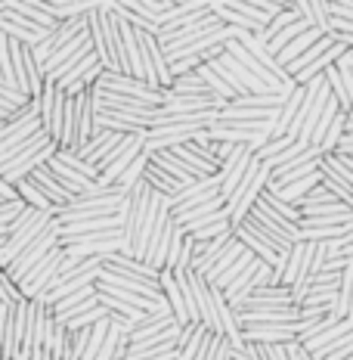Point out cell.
<instances>
[{
  "label": "cell",
  "instance_id": "obj_12",
  "mask_svg": "<svg viewBox=\"0 0 353 360\" xmlns=\"http://www.w3.org/2000/svg\"><path fill=\"white\" fill-rule=\"evenodd\" d=\"M87 34H90V47H93V56L100 59V65L106 72H118V63L109 50V37H106V28H102V19H100V4H93V10L87 13Z\"/></svg>",
  "mask_w": 353,
  "mask_h": 360
},
{
  "label": "cell",
  "instance_id": "obj_6",
  "mask_svg": "<svg viewBox=\"0 0 353 360\" xmlns=\"http://www.w3.org/2000/svg\"><path fill=\"white\" fill-rule=\"evenodd\" d=\"M251 162H254V149L251 146H236L229 159L220 165V196L223 199H229L232 193L239 190V184L245 180Z\"/></svg>",
  "mask_w": 353,
  "mask_h": 360
},
{
  "label": "cell",
  "instance_id": "obj_16",
  "mask_svg": "<svg viewBox=\"0 0 353 360\" xmlns=\"http://www.w3.org/2000/svg\"><path fill=\"white\" fill-rule=\"evenodd\" d=\"M6 6H10V10L16 13V16H22L25 22H32L34 28H41L44 34H50V32H56L59 28V22L50 16L47 6H44L41 0H22V4H6Z\"/></svg>",
  "mask_w": 353,
  "mask_h": 360
},
{
  "label": "cell",
  "instance_id": "obj_36",
  "mask_svg": "<svg viewBox=\"0 0 353 360\" xmlns=\"http://www.w3.org/2000/svg\"><path fill=\"white\" fill-rule=\"evenodd\" d=\"M298 19H300V16H298V10L288 4V10L279 13V16H276V19H273V22H269V25L264 28V34H258V37H264V41L269 44V41H273V37L279 34V32H285V28H288V25H295Z\"/></svg>",
  "mask_w": 353,
  "mask_h": 360
},
{
  "label": "cell",
  "instance_id": "obj_29",
  "mask_svg": "<svg viewBox=\"0 0 353 360\" xmlns=\"http://www.w3.org/2000/svg\"><path fill=\"white\" fill-rule=\"evenodd\" d=\"M335 44H338V41H335V37H332V34H326V37H322V41H317V44H313V47H310V50H307V53H304V56H300V59H295V63H291V65H288V69H285V75H288V78H298V75H300V72H304V69H310V65H313V63H317V59H319V56H326V53H328V50H332V47H335Z\"/></svg>",
  "mask_w": 353,
  "mask_h": 360
},
{
  "label": "cell",
  "instance_id": "obj_31",
  "mask_svg": "<svg viewBox=\"0 0 353 360\" xmlns=\"http://www.w3.org/2000/svg\"><path fill=\"white\" fill-rule=\"evenodd\" d=\"M171 94H177V96H208L211 90H208L205 81H201L199 75L192 72V75H183V78H174V84H171Z\"/></svg>",
  "mask_w": 353,
  "mask_h": 360
},
{
  "label": "cell",
  "instance_id": "obj_37",
  "mask_svg": "<svg viewBox=\"0 0 353 360\" xmlns=\"http://www.w3.org/2000/svg\"><path fill=\"white\" fill-rule=\"evenodd\" d=\"M69 342H72V333H69V329H65V326L56 320L53 339H50V345H47L50 360H65V351H69Z\"/></svg>",
  "mask_w": 353,
  "mask_h": 360
},
{
  "label": "cell",
  "instance_id": "obj_32",
  "mask_svg": "<svg viewBox=\"0 0 353 360\" xmlns=\"http://www.w3.org/2000/svg\"><path fill=\"white\" fill-rule=\"evenodd\" d=\"M56 159L62 162V165H69V168L74 171V174L87 177L90 184H100V168H96V165H90V162H84V159H78V155H74V153H65V149H59V153H56Z\"/></svg>",
  "mask_w": 353,
  "mask_h": 360
},
{
  "label": "cell",
  "instance_id": "obj_38",
  "mask_svg": "<svg viewBox=\"0 0 353 360\" xmlns=\"http://www.w3.org/2000/svg\"><path fill=\"white\" fill-rule=\"evenodd\" d=\"M22 302V292L16 283L6 276V270H0V304L4 307H13V304H19Z\"/></svg>",
  "mask_w": 353,
  "mask_h": 360
},
{
  "label": "cell",
  "instance_id": "obj_20",
  "mask_svg": "<svg viewBox=\"0 0 353 360\" xmlns=\"http://www.w3.org/2000/svg\"><path fill=\"white\" fill-rule=\"evenodd\" d=\"M161 292H164V302H168L171 314H174L177 326H189L192 320H189V311H186V298H183V292H180L171 270H161Z\"/></svg>",
  "mask_w": 353,
  "mask_h": 360
},
{
  "label": "cell",
  "instance_id": "obj_30",
  "mask_svg": "<svg viewBox=\"0 0 353 360\" xmlns=\"http://www.w3.org/2000/svg\"><path fill=\"white\" fill-rule=\"evenodd\" d=\"M232 236H236V233H232ZM242 255H245V245H242V243H239V239H232V243H229V249H227V252H223V255H220V258H217V264H214V267H211V270H208V274H205L208 286H214V283H217V280H220V276H223V274H227V270H229L232 264H236V261H239V258H242Z\"/></svg>",
  "mask_w": 353,
  "mask_h": 360
},
{
  "label": "cell",
  "instance_id": "obj_43",
  "mask_svg": "<svg viewBox=\"0 0 353 360\" xmlns=\"http://www.w3.org/2000/svg\"><path fill=\"white\" fill-rule=\"evenodd\" d=\"M285 348H288V357H291V360H313V354H310V351H307L300 342H288Z\"/></svg>",
  "mask_w": 353,
  "mask_h": 360
},
{
  "label": "cell",
  "instance_id": "obj_8",
  "mask_svg": "<svg viewBox=\"0 0 353 360\" xmlns=\"http://www.w3.org/2000/svg\"><path fill=\"white\" fill-rule=\"evenodd\" d=\"M214 196H220V174L208 177V180H195L192 186H186L174 199H168V205H171V214H177V212H189V208L201 205V202H208Z\"/></svg>",
  "mask_w": 353,
  "mask_h": 360
},
{
  "label": "cell",
  "instance_id": "obj_47",
  "mask_svg": "<svg viewBox=\"0 0 353 360\" xmlns=\"http://www.w3.org/2000/svg\"><path fill=\"white\" fill-rule=\"evenodd\" d=\"M347 122H350V124H353V112H350V115H347Z\"/></svg>",
  "mask_w": 353,
  "mask_h": 360
},
{
  "label": "cell",
  "instance_id": "obj_13",
  "mask_svg": "<svg viewBox=\"0 0 353 360\" xmlns=\"http://www.w3.org/2000/svg\"><path fill=\"white\" fill-rule=\"evenodd\" d=\"M171 326H177L174 314L171 311H159V314H146V317L140 320L137 326L127 333V339H131V345H140V342H152L159 339V335H164Z\"/></svg>",
  "mask_w": 353,
  "mask_h": 360
},
{
  "label": "cell",
  "instance_id": "obj_23",
  "mask_svg": "<svg viewBox=\"0 0 353 360\" xmlns=\"http://www.w3.org/2000/svg\"><path fill=\"white\" fill-rule=\"evenodd\" d=\"M93 307H100V298H96V289L90 286V289L78 292V295H72V298H62V302L53 307V314L62 320V317H78V314H87V311H93Z\"/></svg>",
  "mask_w": 353,
  "mask_h": 360
},
{
  "label": "cell",
  "instance_id": "obj_7",
  "mask_svg": "<svg viewBox=\"0 0 353 360\" xmlns=\"http://www.w3.org/2000/svg\"><path fill=\"white\" fill-rule=\"evenodd\" d=\"M279 307H295V298H291L288 286H264L254 289L248 298H242L232 311H279Z\"/></svg>",
  "mask_w": 353,
  "mask_h": 360
},
{
  "label": "cell",
  "instance_id": "obj_4",
  "mask_svg": "<svg viewBox=\"0 0 353 360\" xmlns=\"http://www.w3.org/2000/svg\"><path fill=\"white\" fill-rule=\"evenodd\" d=\"M53 249H59V221H53V227H50L47 233H44L41 239H34V243L28 245V249L22 252L10 267H6V276H10V280L19 286V283L25 280V276L32 274V270H34L37 264H41V261L47 258V255L53 252Z\"/></svg>",
  "mask_w": 353,
  "mask_h": 360
},
{
  "label": "cell",
  "instance_id": "obj_26",
  "mask_svg": "<svg viewBox=\"0 0 353 360\" xmlns=\"http://www.w3.org/2000/svg\"><path fill=\"white\" fill-rule=\"evenodd\" d=\"M322 37H326V34H322L319 28H310V32H304L300 37H295V41H291L285 50H279V53H276V63H279L282 69H288V65L295 63V59H300V56L307 53V50L313 47V44L322 41Z\"/></svg>",
  "mask_w": 353,
  "mask_h": 360
},
{
  "label": "cell",
  "instance_id": "obj_5",
  "mask_svg": "<svg viewBox=\"0 0 353 360\" xmlns=\"http://www.w3.org/2000/svg\"><path fill=\"white\" fill-rule=\"evenodd\" d=\"M65 261V249L59 245V249H53L47 255V258L37 264L32 274L25 276V280L19 283V292H22V298L25 302H37V298L44 295V292L50 289V283H53V276H56V270H59V264Z\"/></svg>",
  "mask_w": 353,
  "mask_h": 360
},
{
  "label": "cell",
  "instance_id": "obj_40",
  "mask_svg": "<svg viewBox=\"0 0 353 360\" xmlns=\"http://www.w3.org/2000/svg\"><path fill=\"white\" fill-rule=\"evenodd\" d=\"M183 239H186V233L177 227V230H174V239H171V249H168V261H164V270H174V267H177L180 249H183Z\"/></svg>",
  "mask_w": 353,
  "mask_h": 360
},
{
  "label": "cell",
  "instance_id": "obj_19",
  "mask_svg": "<svg viewBox=\"0 0 353 360\" xmlns=\"http://www.w3.org/2000/svg\"><path fill=\"white\" fill-rule=\"evenodd\" d=\"M304 100H307V87H295V94L288 96V103L276 112V122H273V134H269V140H282L285 134H288V127L295 124V118H298L300 106H304Z\"/></svg>",
  "mask_w": 353,
  "mask_h": 360
},
{
  "label": "cell",
  "instance_id": "obj_44",
  "mask_svg": "<svg viewBox=\"0 0 353 360\" xmlns=\"http://www.w3.org/2000/svg\"><path fill=\"white\" fill-rule=\"evenodd\" d=\"M214 345H217V335L211 333V335L205 339V345H201V351L195 354V360H211V354H214Z\"/></svg>",
  "mask_w": 353,
  "mask_h": 360
},
{
  "label": "cell",
  "instance_id": "obj_10",
  "mask_svg": "<svg viewBox=\"0 0 353 360\" xmlns=\"http://www.w3.org/2000/svg\"><path fill=\"white\" fill-rule=\"evenodd\" d=\"M300 307H279V311H239L242 329H264V326H298Z\"/></svg>",
  "mask_w": 353,
  "mask_h": 360
},
{
  "label": "cell",
  "instance_id": "obj_14",
  "mask_svg": "<svg viewBox=\"0 0 353 360\" xmlns=\"http://www.w3.org/2000/svg\"><path fill=\"white\" fill-rule=\"evenodd\" d=\"M28 180H32V184L37 186V190H41L44 196H47L50 202H53V205L59 208V212L72 205V199H74V196H72L69 190H65L62 184H59V180H56L53 174H50V168H47V165H44V168H37V171H34V174L28 177Z\"/></svg>",
  "mask_w": 353,
  "mask_h": 360
},
{
  "label": "cell",
  "instance_id": "obj_39",
  "mask_svg": "<svg viewBox=\"0 0 353 360\" xmlns=\"http://www.w3.org/2000/svg\"><path fill=\"white\" fill-rule=\"evenodd\" d=\"M353 357V335H347V339H341V342H335L328 351H322V354H317L313 360H347Z\"/></svg>",
  "mask_w": 353,
  "mask_h": 360
},
{
  "label": "cell",
  "instance_id": "obj_9",
  "mask_svg": "<svg viewBox=\"0 0 353 360\" xmlns=\"http://www.w3.org/2000/svg\"><path fill=\"white\" fill-rule=\"evenodd\" d=\"M174 230H177V224H174V214H171V208H168V212L161 214L159 227H155L152 243H149L142 264H149L152 270H164V261H168V249H171V239H174Z\"/></svg>",
  "mask_w": 353,
  "mask_h": 360
},
{
  "label": "cell",
  "instance_id": "obj_22",
  "mask_svg": "<svg viewBox=\"0 0 353 360\" xmlns=\"http://www.w3.org/2000/svg\"><path fill=\"white\" fill-rule=\"evenodd\" d=\"M227 233H232V224H229L227 208H223L220 214H214V217H208V221H201L199 227L186 230V236H192L195 243H214V239H220V236H227Z\"/></svg>",
  "mask_w": 353,
  "mask_h": 360
},
{
  "label": "cell",
  "instance_id": "obj_34",
  "mask_svg": "<svg viewBox=\"0 0 353 360\" xmlns=\"http://www.w3.org/2000/svg\"><path fill=\"white\" fill-rule=\"evenodd\" d=\"M310 28H313V25H307V22H304V19H298V22H295V25H288V28H285V32H279V34H276V37H273V41H269V44H267V47H269V53H273V56H276V53H279V50H285V47H288V44H291V41H295V37H300V34H304V32H310Z\"/></svg>",
  "mask_w": 353,
  "mask_h": 360
},
{
  "label": "cell",
  "instance_id": "obj_24",
  "mask_svg": "<svg viewBox=\"0 0 353 360\" xmlns=\"http://www.w3.org/2000/svg\"><path fill=\"white\" fill-rule=\"evenodd\" d=\"M245 342L258 345H288L298 342V326H264V329H242Z\"/></svg>",
  "mask_w": 353,
  "mask_h": 360
},
{
  "label": "cell",
  "instance_id": "obj_3",
  "mask_svg": "<svg viewBox=\"0 0 353 360\" xmlns=\"http://www.w3.org/2000/svg\"><path fill=\"white\" fill-rule=\"evenodd\" d=\"M96 87L109 90V94H124V96H133V100H142L152 109H161L168 103V90H152L149 84H142V81L131 78V75H121V72H102Z\"/></svg>",
  "mask_w": 353,
  "mask_h": 360
},
{
  "label": "cell",
  "instance_id": "obj_18",
  "mask_svg": "<svg viewBox=\"0 0 353 360\" xmlns=\"http://www.w3.org/2000/svg\"><path fill=\"white\" fill-rule=\"evenodd\" d=\"M232 233H236V239H239V243H242L245 249L251 252L258 261H264V264H269V267H273L276 261H279V255H282V252H276L269 243H264V239H260L258 233H254V230L248 227V224H239V227L232 230Z\"/></svg>",
  "mask_w": 353,
  "mask_h": 360
},
{
  "label": "cell",
  "instance_id": "obj_33",
  "mask_svg": "<svg viewBox=\"0 0 353 360\" xmlns=\"http://www.w3.org/2000/svg\"><path fill=\"white\" fill-rule=\"evenodd\" d=\"M195 75H199V78L208 84V90H211V94H217V96H220V100H227V103L236 100V94H232V87H229L227 81H223L220 75H217V72L211 69V65H201V69L195 72Z\"/></svg>",
  "mask_w": 353,
  "mask_h": 360
},
{
  "label": "cell",
  "instance_id": "obj_35",
  "mask_svg": "<svg viewBox=\"0 0 353 360\" xmlns=\"http://www.w3.org/2000/svg\"><path fill=\"white\" fill-rule=\"evenodd\" d=\"M28 96H22L19 90H10V87H4L0 84V115L4 118H10V115H16L19 109H25L28 106Z\"/></svg>",
  "mask_w": 353,
  "mask_h": 360
},
{
  "label": "cell",
  "instance_id": "obj_48",
  "mask_svg": "<svg viewBox=\"0 0 353 360\" xmlns=\"http://www.w3.org/2000/svg\"><path fill=\"white\" fill-rule=\"evenodd\" d=\"M350 323H353V314H350Z\"/></svg>",
  "mask_w": 353,
  "mask_h": 360
},
{
  "label": "cell",
  "instance_id": "obj_15",
  "mask_svg": "<svg viewBox=\"0 0 353 360\" xmlns=\"http://www.w3.org/2000/svg\"><path fill=\"white\" fill-rule=\"evenodd\" d=\"M102 267V264H100ZM100 267H90L84 270V274H78V276H72L69 283H62L59 289H53L50 295H44V298H37V302H44L47 307H56L62 298H72V295H78V292H84L90 286H96V276H100Z\"/></svg>",
  "mask_w": 353,
  "mask_h": 360
},
{
  "label": "cell",
  "instance_id": "obj_46",
  "mask_svg": "<svg viewBox=\"0 0 353 360\" xmlns=\"http://www.w3.org/2000/svg\"><path fill=\"white\" fill-rule=\"evenodd\" d=\"M6 311H10V307H4V304H0V317H4V314H6Z\"/></svg>",
  "mask_w": 353,
  "mask_h": 360
},
{
  "label": "cell",
  "instance_id": "obj_28",
  "mask_svg": "<svg viewBox=\"0 0 353 360\" xmlns=\"http://www.w3.org/2000/svg\"><path fill=\"white\" fill-rule=\"evenodd\" d=\"M47 168H50V174H53V177L59 180V184H62V186H65V190H69V193H72V196H81V193H87V190H90V186H93V184H90V180H87V177L74 174V171L69 168V165H62V162H59V159H56V155H53V159H50V162H47Z\"/></svg>",
  "mask_w": 353,
  "mask_h": 360
},
{
  "label": "cell",
  "instance_id": "obj_41",
  "mask_svg": "<svg viewBox=\"0 0 353 360\" xmlns=\"http://www.w3.org/2000/svg\"><path fill=\"white\" fill-rule=\"evenodd\" d=\"M328 13L338 16V19L353 22V4H347V0H335V4H328Z\"/></svg>",
  "mask_w": 353,
  "mask_h": 360
},
{
  "label": "cell",
  "instance_id": "obj_42",
  "mask_svg": "<svg viewBox=\"0 0 353 360\" xmlns=\"http://www.w3.org/2000/svg\"><path fill=\"white\" fill-rule=\"evenodd\" d=\"M13 202H22L19 193H16V186H10L4 177H0V205H13Z\"/></svg>",
  "mask_w": 353,
  "mask_h": 360
},
{
  "label": "cell",
  "instance_id": "obj_25",
  "mask_svg": "<svg viewBox=\"0 0 353 360\" xmlns=\"http://www.w3.org/2000/svg\"><path fill=\"white\" fill-rule=\"evenodd\" d=\"M106 267L112 270H121V274H131V276H140V280H146V283H161V270H152L149 264H140V261H133V258H127V255H112V258L102 261Z\"/></svg>",
  "mask_w": 353,
  "mask_h": 360
},
{
  "label": "cell",
  "instance_id": "obj_21",
  "mask_svg": "<svg viewBox=\"0 0 353 360\" xmlns=\"http://www.w3.org/2000/svg\"><path fill=\"white\" fill-rule=\"evenodd\" d=\"M149 162H152V165H159V168L164 171V174H168V177H174L180 186H192L195 180H199V177H195L189 168H186L183 162L177 159L174 153H171V149H161V153H149Z\"/></svg>",
  "mask_w": 353,
  "mask_h": 360
},
{
  "label": "cell",
  "instance_id": "obj_2",
  "mask_svg": "<svg viewBox=\"0 0 353 360\" xmlns=\"http://www.w3.org/2000/svg\"><path fill=\"white\" fill-rule=\"evenodd\" d=\"M149 196H152V186L146 180H140L131 193L124 196V205L118 212V221H121V239H124V255L133 258V245H137V233L142 227V214H146Z\"/></svg>",
  "mask_w": 353,
  "mask_h": 360
},
{
  "label": "cell",
  "instance_id": "obj_11",
  "mask_svg": "<svg viewBox=\"0 0 353 360\" xmlns=\"http://www.w3.org/2000/svg\"><path fill=\"white\" fill-rule=\"evenodd\" d=\"M59 221V217H56ZM121 230V221L118 214L112 217H84V221H59V239H72V236H102V233H115Z\"/></svg>",
  "mask_w": 353,
  "mask_h": 360
},
{
  "label": "cell",
  "instance_id": "obj_45",
  "mask_svg": "<svg viewBox=\"0 0 353 360\" xmlns=\"http://www.w3.org/2000/svg\"><path fill=\"white\" fill-rule=\"evenodd\" d=\"M6 317V314H4ZM4 317H0V360H4V335H6V323H4Z\"/></svg>",
  "mask_w": 353,
  "mask_h": 360
},
{
  "label": "cell",
  "instance_id": "obj_27",
  "mask_svg": "<svg viewBox=\"0 0 353 360\" xmlns=\"http://www.w3.org/2000/svg\"><path fill=\"white\" fill-rule=\"evenodd\" d=\"M347 335H353V323H350V320H338V323H335L332 329H326V333L317 335V339H310V342H300V345H304V348L310 351L313 357H317V354H322V351H328V348H332L335 342L347 339Z\"/></svg>",
  "mask_w": 353,
  "mask_h": 360
},
{
  "label": "cell",
  "instance_id": "obj_17",
  "mask_svg": "<svg viewBox=\"0 0 353 360\" xmlns=\"http://www.w3.org/2000/svg\"><path fill=\"white\" fill-rule=\"evenodd\" d=\"M223 208H227V199L223 196H214V199H208V202H201V205H195L189 208V212H177L174 214V224L180 230H192V227H199L201 221H208V217H214V214H220Z\"/></svg>",
  "mask_w": 353,
  "mask_h": 360
},
{
  "label": "cell",
  "instance_id": "obj_1",
  "mask_svg": "<svg viewBox=\"0 0 353 360\" xmlns=\"http://www.w3.org/2000/svg\"><path fill=\"white\" fill-rule=\"evenodd\" d=\"M269 180H273V168L254 155V162H251V168H248L245 180L239 184V190L227 199V214H229L232 230H236L239 224H245V217L251 214V208L258 205L260 196H264V190L269 186Z\"/></svg>",
  "mask_w": 353,
  "mask_h": 360
}]
</instances>
